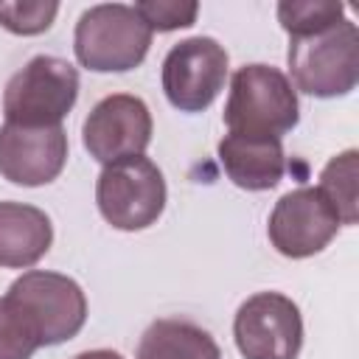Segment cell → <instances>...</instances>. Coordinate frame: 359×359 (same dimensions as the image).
I'll return each instance as SVG.
<instances>
[{
	"label": "cell",
	"instance_id": "1",
	"mask_svg": "<svg viewBox=\"0 0 359 359\" xmlns=\"http://www.w3.org/2000/svg\"><path fill=\"white\" fill-rule=\"evenodd\" d=\"M297 90L272 65H244L230 79L224 123L230 132L278 137L297 126Z\"/></svg>",
	"mask_w": 359,
	"mask_h": 359
},
{
	"label": "cell",
	"instance_id": "2",
	"mask_svg": "<svg viewBox=\"0 0 359 359\" xmlns=\"http://www.w3.org/2000/svg\"><path fill=\"white\" fill-rule=\"evenodd\" d=\"M151 45V31L126 3H101L87 8L73 34V50L81 67L95 73L135 70Z\"/></svg>",
	"mask_w": 359,
	"mask_h": 359
},
{
	"label": "cell",
	"instance_id": "3",
	"mask_svg": "<svg viewBox=\"0 0 359 359\" xmlns=\"http://www.w3.org/2000/svg\"><path fill=\"white\" fill-rule=\"evenodd\" d=\"M294 87L314 98L348 95L359 81V31L351 20L289 42L286 53Z\"/></svg>",
	"mask_w": 359,
	"mask_h": 359
},
{
	"label": "cell",
	"instance_id": "4",
	"mask_svg": "<svg viewBox=\"0 0 359 359\" xmlns=\"http://www.w3.org/2000/svg\"><path fill=\"white\" fill-rule=\"evenodd\" d=\"M79 98V70L59 56H34L17 70L3 93L6 123L62 126Z\"/></svg>",
	"mask_w": 359,
	"mask_h": 359
},
{
	"label": "cell",
	"instance_id": "5",
	"mask_svg": "<svg viewBox=\"0 0 359 359\" xmlns=\"http://www.w3.org/2000/svg\"><path fill=\"white\" fill-rule=\"evenodd\" d=\"M95 202L101 216L115 230H146L165 208L163 171L143 154L115 160L98 174Z\"/></svg>",
	"mask_w": 359,
	"mask_h": 359
},
{
	"label": "cell",
	"instance_id": "6",
	"mask_svg": "<svg viewBox=\"0 0 359 359\" xmlns=\"http://www.w3.org/2000/svg\"><path fill=\"white\" fill-rule=\"evenodd\" d=\"M6 297L28 317L42 345L67 342L84 328L87 297L81 286L67 275L45 269L22 272L8 286Z\"/></svg>",
	"mask_w": 359,
	"mask_h": 359
},
{
	"label": "cell",
	"instance_id": "7",
	"mask_svg": "<svg viewBox=\"0 0 359 359\" xmlns=\"http://www.w3.org/2000/svg\"><path fill=\"white\" fill-rule=\"evenodd\" d=\"M233 337L244 359H297L303 348L300 309L280 292H258L238 306Z\"/></svg>",
	"mask_w": 359,
	"mask_h": 359
},
{
	"label": "cell",
	"instance_id": "8",
	"mask_svg": "<svg viewBox=\"0 0 359 359\" xmlns=\"http://www.w3.org/2000/svg\"><path fill=\"white\" fill-rule=\"evenodd\" d=\"M227 79V50L213 36L177 42L163 59V93L180 112H202L222 93Z\"/></svg>",
	"mask_w": 359,
	"mask_h": 359
},
{
	"label": "cell",
	"instance_id": "9",
	"mask_svg": "<svg viewBox=\"0 0 359 359\" xmlns=\"http://www.w3.org/2000/svg\"><path fill=\"white\" fill-rule=\"evenodd\" d=\"M339 233V216L314 185L283 194L266 224L272 247L286 258H309L323 252Z\"/></svg>",
	"mask_w": 359,
	"mask_h": 359
},
{
	"label": "cell",
	"instance_id": "10",
	"mask_svg": "<svg viewBox=\"0 0 359 359\" xmlns=\"http://www.w3.org/2000/svg\"><path fill=\"white\" fill-rule=\"evenodd\" d=\"M151 112L143 98L112 93L90 109L81 126V140L93 160L109 165L115 160L143 154L151 143Z\"/></svg>",
	"mask_w": 359,
	"mask_h": 359
},
{
	"label": "cell",
	"instance_id": "11",
	"mask_svg": "<svg viewBox=\"0 0 359 359\" xmlns=\"http://www.w3.org/2000/svg\"><path fill=\"white\" fill-rule=\"evenodd\" d=\"M67 163V135L62 126H0V177L36 188L53 182Z\"/></svg>",
	"mask_w": 359,
	"mask_h": 359
},
{
	"label": "cell",
	"instance_id": "12",
	"mask_svg": "<svg viewBox=\"0 0 359 359\" xmlns=\"http://www.w3.org/2000/svg\"><path fill=\"white\" fill-rule=\"evenodd\" d=\"M216 151L230 182L244 191H269L280 182L286 171V154L278 137L227 132L219 140Z\"/></svg>",
	"mask_w": 359,
	"mask_h": 359
},
{
	"label": "cell",
	"instance_id": "13",
	"mask_svg": "<svg viewBox=\"0 0 359 359\" xmlns=\"http://www.w3.org/2000/svg\"><path fill=\"white\" fill-rule=\"evenodd\" d=\"M53 244V224L45 210L22 202H0V266L28 269Z\"/></svg>",
	"mask_w": 359,
	"mask_h": 359
},
{
	"label": "cell",
	"instance_id": "14",
	"mask_svg": "<svg viewBox=\"0 0 359 359\" xmlns=\"http://www.w3.org/2000/svg\"><path fill=\"white\" fill-rule=\"evenodd\" d=\"M137 359H222V351L202 325L180 317H163L143 331Z\"/></svg>",
	"mask_w": 359,
	"mask_h": 359
},
{
	"label": "cell",
	"instance_id": "15",
	"mask_svg": "<svg viewBox=\"0 0 359 359\" xmlns=\"http://www.w3.org/2000/svg\"><path fill=\"white\" fill-rule=\"evenodd\" d=\"M356 149H348L331 157L320 174V194L328 199L339 224H356L359 219V194H356Z\"/></svg>",
	"mask_w": 359,
	"mask_h": 359
},
{
	"label": "cell",
	"instance_id": "16",
	"mask_svg": "<svg viewBox=\"0 0 359 359\" xmlns=\"http://www.w3.org/2000/svg\"><path fill=\"white\" fill-rule=\"evenodd\" d=\"M278 20L292 39L311 36L345 20V6L334 0H283L278 3Z\"/></svg>",
	"mask_w": 359,
	"mask_h": 359
},
{
	"label": "cell",
	"instance_id": "17",
	"mask_svg": "<svg viewBox=\"0 0 359 359\" xmlns=\"http://www.w3.org/2000/svg\"><path fill=\"white\" fill-rule=\"evenodd\" d=\"M42 348L28 317L3 294L0 297V359H31Z\"/></svg>",
	"mask_w": 359,
	"mask_h": 359
},
{
	"label": "cell",
	"instance_id": "18",
	"mask_svg": "<svg viewBox=\"0 0 359 359\" xmlns=\"http://www.w3.org/2000/svg\"><path fill=\"white\" fill-rule=\"evenodd\" d=\"M59 3L53 0H0V25L20 36L42 34L53 25Z\"/></svg>",
	"mask_w": 359,
	"mask_h": 359
},
{
	"label": "cell",
	"instance_id": "19",
	"mask_svg": "<svg viewBox=\"0 0 359 359\" xmlns=\"http://www.w3.org/2000/svg\"><path fill=\"white\" fill-rule=\"evenodd\" d=\"M135 11L149 25V31H177L196 22L199 3L194 0H143L135 3Z\"/></svg>",
	"mask_w": 359,
	"mask_h": 359
},
{
	"label": "cell",
	"instance_id": "20",
	"mask_svg": "<svg viewBox=\"0 0 359 359\" xmlns=\"http://www.w3.org/2000/svg\"><path fill=\"white\" fill-rule=\"evenodd\" d=\"M73 359H123L118 351H109V348H98V351H84Z\"/></svg>",
	"mask_w": 359,
	"mask_h": 359
}]
</instances>
